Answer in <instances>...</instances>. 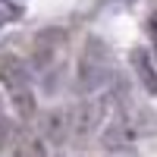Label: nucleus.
<instances>
[{
	"label": "nucleus",
	"mask_w": 157,
	"mask_h": 157,
	"mask_svg": "<svg viewBox=\"0 0 157 157\" xmlns=\"http://www.w3.org/2000/svg\"><path fill=\"white\" fill-rule=\"evenodd\" d=\"M0 82H3L10 88V94H13V104H16V110L22 116H32V75H29V66L19 60V57H0Z\"/></svg>",
	"instance_id": "obj_1"
},
{
	"label": "nucleus",
	"mask_w": 157,
	"mask_h": 157,
	"mask_svg": "<svg viewBox=\"0 0 157 157\" xmlns=\"http://www.w3.org/2000/svg\"><path fill=\"white\" fill-rule=\"evenodd\" d=\"M132 69L138 75V82L145 85L148 94H157V66L151 63V54L145 47H135L132 50Z\"/></svg>",
	"instance_id": "obj_2"
},
{
	"label": "nucleus",
	"mask_w": 157,
	"mask_h": 157,
	"mask_svg": "<svg viewBox=\"0 0 157 157\" xmlns=\"http://www.w3.org/2000/svg\"><path fill=\"white\" fill-rule=\"evenodd\" d=\"M10 151H13V157H44L38 135H32L29 129H13L10 132Z\"/></svg>",
	"instance_id": "obj_3"
},
{
	"label": "nucleus",
	"mask_w": 157,
	"mask_h": 157,
	"mask_svg": "<svg viewBox=\"0 0 157 157\" xmlns=\"http://www.w3.org/2000/svg\"><path fill=\"white\" fill-rule=\"evenodd\" d=\"M16 19H22V6L13 0H0V25H10Z\"/></svg>",
	"instance_id": "obj_4"
},
{
	"label": "nucleus",
	"mask_w": 157,
	"mask_h": 157,
	"mask_svg": "<svg viewBox=\"0 0 157 157\" xmlns=\"http://www.w3.org/2000/svg\"><path fill=\"white\" fill-rule=\"evenodd\" d=\"M10 120H6V110H3V101H0V145H3V141H10Z\"/></svg>",
	"instance_id": "obj_5"
}]
</instances>
